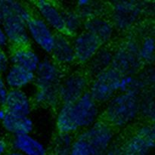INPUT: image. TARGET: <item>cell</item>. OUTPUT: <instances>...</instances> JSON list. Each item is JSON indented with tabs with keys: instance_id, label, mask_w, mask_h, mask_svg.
Listing matches in <instances>:
<instances>
[{
	"instance_id": "1",
	"label": "cell",
	"mask_w": 155,
	"mask_h": 155,
	"mask_svg": "<svg viewBox=\"0 0 155 155\" xmlns=\"http://www.w3.org/2000/svg\"><path fill=\"white\" fill-rule=\"evenodd\" d=\"M101 119V105L86 92L75 102L60 104L57 107L55 124L59 133L76 136Z\"/></svg>"
},
{
	"instance_id": "2",
	"label": "cell",
	"mask_w": 155,
	"mask_h": 155,
	"mask_svg": "<svg viewBox=\"0 0 155 155\" xmlns=\"http://www.w3.org/2000/svg\"><path fill=\"white\" fill-rule=\"evenodd\" d=\"M139 117V96L130 93L119 92L101 110V120L114 130L130 127Z\"/></svg>"
},
{
	"instance_id": "3",
	"label": "cell",
	"mask_w": 155,
	"mask_h": 155,
	"mask_svg": "<svg viewBox=\"0 0 155 155\" xmlns=\"http://www.w3.org/2000/svg\"><path fill=\"white\" fill-rule=\"evenodd\" d=\"M111 68L121 76L136 75L144 68L139 56V40L133 35L126 36L114 49Z\"/></svg>"
},
{
	"instance_id": "4",
	"label": "cell",
	"mask_w": 155,
	"mask_h": 155,
	"mask_svg": "<svg viewBox=\"0 0 155 155\" xmlns=\"http://www.w3.org/2000/svg\"><path fill=\"white\" fill-rule=\"evenodd\" d=\"M146 2L117 1L110 4V21L115 30L127 32L136 25L147 9Z\"/></svg>"
},
{
	"instance_id": "5",
	"label": "cell",
	"mask_w": 155,
	"mask_h": 155,
	"mask_svg": "<svg viewBox=\"0 0 155 155\" xmlns=\"http://www.w3.org/2000/svg\"><path fill=\"white\" fill-rule=\"evenodd\" d=\"M76 136L87 145L92 155L105 154L115 142V130L101 119Z\"/></svg>"
},
{
	"instance_id": "6",
	"label": "cell",
	"mask_w": 155,
	"mask_h": 155,
	"mask_svg": "<svg viewBox=\"0 0 155 155\" xmlns=\"http://www.w3.org/2000/svg\"><path fill=\"white\" fill-rule=\"evenodd\" d=\"M155 131L153 123H144L138 126L134 132L123 143V155H151L154 148Z\"/></svg>"
},
{
	"instance_id": "7",
	"label": "cell",
	"mask_w": 155,
	"mask_h": 155,
	"mask_svg": "<svg viewBox=\"0 0 155 155\" xmlns=\"http://www.w3.org/2000/svg\"><path fill=\"white\" fill-rule=\"evenodd\" d=\"M120 77L117 71L110 68L91 79L88 92L99 105H104L119 93Z\"/></svg>"
},
{
	"instance_id": "8",
	"label": "cell",
	"mask_w": 155,
	"mask_h": 155,
	"mask_svg": "<svg viewBox=\"0 0 155 155\" xmlns=\"http://www.w3.org/2000/svg\"><path fill=\"white\" fill-rule=\"evenodd\" d=\"M90 77L85 71H74L64 75L58 87L61 104L74 103L88 92Z\"/></svg>"
},
{
	"instance_id": "9",
	"label": "cell",
	"mask_w": 155,
	"mask_h": 155,
	"mask_svg": "<svg viewBox=\"0 0 155 155\" xmlns=\"http://www.w3.org/2000/svg\"><path fill=\"white\" fill-rule=\"evenodd\" d=\"M34 74L36 89L51 90L58 89L64 71L63 68L53 61L49 56H46L42 58Z\"/></svg>"
},
{
	"instance_id": "10",
	"label": "cell",
	"mask_w": 155,
	"mask_h": 155,
	"mask_svg": "<svg viewBox=\"0 0 155 155\" xmlns=\"http://www.w3.org/2000/svg\"><path fill=\"white\" fill-rule=\"evenodd\" d=\"M27 28L30 42L44 53L50 54L55 41V32L34 14L27 21Z\"/></svg>"
},
{
	"instance_id": "11",
	"label": "cell",
	"mask_w": 155,
	"mask_h": 155,
	"mask_svg": "<svg viewBox=\"0 0 155 155\" xmlns=\"http://www.w3.org/2000/svg\"><path fill=\"white\" fill-rule=\"evenodd\" d=\"M33 9L44 22L48 24L56 33H64V8L52 1L40 0L33 3Z\"/></svg>"
},
{
	"instance_id": "12",
	"label": "cell",
	"mask_w": 155,
	"mask_h": 155,
	"mask_svg": "<svg viewBox=\"0 0 155 155\" xmlns=\"http://www.w3.org/2000/svg\"><path fill=\"white\" fill-rule=\"evenodd\" d=\"M75 53L76 63L86 65L99 50L102 44L95 36L83 30L71 38Z\"/></svg>"
},
{
	"instance_id": "13",
	"label": "cell",
	"mask_w": 155,
	"mask_h": 155,
	"mask_svg": "<svg viewBox=\"0 0 155 155\" xmlns=\"http://www.w3.org/2000/svg\"><path fill=\"white\" fill-rule=\"evenodd\" d=\"M27 23L19 18H11L2 24L11 48L30 46Z\"/></svg>"
},
{
	"instance_id": "14",
	"label": "cell",
	"mask_w": 155,
	"mask_h": 155,
	"mask_svg": "<svg viewBox=\"0 0 155 155\" xmlns=\"http://www.w3.org/2000/svg\"><path fill=\"white\" fill-rule=\"evenodd\" d=\"M49 58L63 69L73 66L76 63V58L71 38L64 33H56Z\"/></svg>"
},
{
	"instance_id": "15",
	"label": "cell",
	"mask_w": 155,
	"mask_h": 155,
	"mask_svg": "<svg viewBox=\"0 0 155 155\" xmlns=\"http://www.w3.org/2000/svg\"><path fill=\"white\" fill-rule=\"evenodd\" d=\"M83 30L95 36L102 45H110L116 34V30L111 21L103 15L85 21Z\"/></svg>"
},
{
	"instance_id": "16",
	"label": "cell",
	"mask_w": 155,
	"mask_h": 155,
	"mask_svg": "<svg viewBox=\"0 0 155 155\" xmlns=\"http://www.w3.org/2000/svg\"><path fill=\"white\" fill-rule=\"evenodd\" d=\"M32 98L24 90L9 89L4 108L8 114L17 116L30 117L33 110Z\"/></svg>"
},
{
	"instance_id": "17",
	"label": "cell",
	"mask_w": 155,
	"mask_h": 155,
	"mask_svg": "<svg viewBox=\"0 0 155 155\" xmlns=\"http://www.w3.org/2000/svg\"><path fill=\"white\" fill-rule=\"evenodd\" d=\"M8 57L11 65L20 67L33 73L42 60L40 54L30 46L10 48Z\"/></svg>"
},
{
	"instance_id": "18",
	"label": "cell",
	"mask_w": 155,
	"mask_h": 155,
	"mask_svg": "<svg viewBox=\"0 0 155 155\" xmlns=\"http://www.w3.org/2000/svg\"><path fill=\"white\" fill-rule=\"evenodd\" d=\"M9 147L24 155H48V151L41 141L31 134L12 136Z\"/></svg>"
},
{
	"instance_id": "19",
	"label": "cell",
	"mask_w": 155,
	"mask_h": 155,
	"mask_svg": "<svg viewBox=\"0 0 155 155\" xmlns=\"http://www.w3.org/2000/svg\"><path fill=\"white\" fill-rule=\"evenodd\" d=\"M2 77L9 89L24 90L34 84L35 74L20 67L10 65Z\"/></svg>"
},
{
	"instance_id": "20",
	"label": "cell",
	"mask_w": 155,
	"mask_h": 155,
	"mask_svg": "<svg viewBox=\"0 0 155 155\" xmlns=\"http://www.w3.org/2000/svg\"><path fill=\"white\" fill-rule=\"evenodd\" d=\"M113 61V48L110 45H103L96 54L86 64V74L92 77L104 72L111 68Z\"/></svg>"
},
{
	"instance_id": "21",
	"label": "cell",
	"mask_w": 155,
	"mask_h": 155,
	"mask_svg": "<svg viewBox=\"0 0 155 155\" xmlns=\"http://www.w3.org/2000/svg\"><path fill=\"white\" fill-rule=\"evenodd\" d=\"M33 15V11L24 2L0 0V25L11 18H19L27 22Z\"/></svg>"
},
{
	"instance_id": "22",
	"label": "cell",
	"mask_w": 155,
	"mask_h": 155,
	"mask_svg": "<svg viewBox=\"0 0 155 155\" xmlns=\"http://www.w3.org/2000/svg\"><path fill=\"white\" fill-rule=\"evenodd\" d=\"M1 125L3 130L12 136L31 134L34 129V124L30 117L17 116L8 113Z\"/></svg>"
},
{
	"instance_id": "23",
	"label": "cell",
	"mask_w": 155,
	"mask_h": 155,
	"mask_svg": "<svg viewBox=\"0 0 155 155\" xmlns=\"http://www.w3.org/2000/svg\"><path fill=\"white\" fill-rule=\"evenodd\" d=\"M148 88L138 74L121 76L119 83V92L140 96Z\"/></svg>"
},
{
	"instance_id": "24",
	"label": "cell",
	"mask_w": 155,
	"mask_h": 155,
	"mask_svg": "<svg viewBox=\"0 0 155 155\" xmlns=\"http://www.w3.org/2000/svg\"><path fill=\"white\" fill-rule=\"evenodd\" d=\"M64 34L73 38L83 30L84 21L76 9H64Z\"/></svg>"
},
{
	"instance_id": "25",
	"label": "cell",
	"mask_w": 155,
	"mask_h": 155,
	"mask_svg": "<svg viewBox=\"0 0 155 155\" xmlns=\"http://www.w3.org/2000/svg\"><path fill=\"white\" fill-rule=\"evenodd\" d=\"M33 104L39 106L56 108L60 105L61 101L59 98L58 89L51 90H41L36 89L31 97Z\"/></svg>"
},
{
	"instance_id": "26",
	"label": "cell",
	"mask_w": 155,
	"mask_h": 155,
	"mask_svg": "<svg viewBox=\"0 0 155 155\" xmlns=\"http://www.w3.org/2000/svg\"><path fill=\"white\" fill-rule=\"evenodd\" d=\"M76 5V11L84 21L94 17L101 16L104 11V5L102 3L90 0H80Z\"/></svg>"
},
{
	"instance_id": "27",
	"label": "cell",
	"mask_w": 155,
	"mask_h": 155,
	"mask_svg": "<svg viewBox=\"0 0 155 155\" xmlns=\"http://www.w3.org/2000/svg\"><path fill=\"white\" fill-rule=\"evenodd\" d=\"M139 111L140 116L145 118L148 123L154 120V89H148L139 96Z\"/></svg>"
},
{
	"instance_id": "28",
	"label": "cell",
	"mask_w": 155,
	"mask_h": 155,
	"mask_svg": "<svg viewBox=\"0 0 155 155\" xmlns=\"http://www.w3.org/2000/svg\"><path fill=\"white\" fill-rule=\"evenodd\" d=\"M75 136L58 132L53 142L51 155H70Z\"/></svg>"
},
{
	"instance_id": "29",
	"label": "cell",
	"mask_w": 155,
	"mask_h": 155,
	"mask_svg": "<svg viewBox=\"0 0 155 155\" xmlns=\"http://www.w3.org/2000/svg\"><path fill=\"white\" fill-rule=\"evenodd\" d=\"M139 56L144 66H150L154 62V40L151 35L145 36L139 41Z\"/></svg>"
},
{
	"instance_id": "30",
	"label": "cell",
	"mask_w": 155,
	"mask_h": 155,
	"mask_svg": "<svg viewBox=\"0 0 155 155\" xmlns=\"http://www.w3.org/2000/svg\"><path fill=\"white\" fill-rule=\"evenodd\" d=\"M10 65L8 52L6 50L0 48V77H3Z\"/></svg>"
},
{
	"instance_id": "31",
	"label": "cell",
	"mask_w": 155,
	"mask_h": 155,
	"mask_svg": "<svg viewBox=\"0 0 155 155\" xmlns=\"http://www.w3.org/2000/svg\"><path fill=\"white\" fill-rule=\"evenodd\" d=\"M9 89L6 86L2 77H0V107H4Z\"/></svg>"
},
{
	"instance_id": "32",
	"label": "cell",
	"mask_w": 155,
	"mask_h": 155,
	"mask_svg": "<svg viewBox=\"0 0 155 155\" xmlns=\"http://www.w3.org/2000/svg\"><path fill=\"white\" fill-rule=\"evenodd\" d=\"M106 155H123L121 144L114 142L106 152Z\"/></svg>"
},
{
	"instance_id": "33",
	"label": "cell",
	"mask_w": 155,
	"mask_h": 155,
	"mask_svg": "<svg viewBox=\"0 0 155 155\" xmlns=\"http://www.w3.org/2000/svg\"><path fill=\"white\" fill-rule=\"evenodd\" d=\"M8 48H10L8 45V42L6 38L5 33L3 30L2 25H0V48L6 50Z\"/></svg>"
},
{
	"instance_id": "34",
	"label": "cell",
	"mask_w": 155,
	"mask_h": 155,
	"mask_svg": "<svg viewBox=\"0 0 155 155\" xmlns=\"http://www.w3.org/2000/svg\"><path fill=\"white\" fill-rule=\"evenodd\" d=\"M9 150V143L4 137L0 136V155H5Z\"/></svg>"
},
{
	"instance_id": "35",
	"label": "cell",
	"mask_w": 155,
	"mask_h": 155,
	"mask_svg": "<svg viewBox=\"0 0 155 155\" xmlns=\"http://www.w3.org/2000/svg\"><path fill=\"white\" fill-rule=\"evenodd\" d=\"M6 114H7V112H6L4 107H0V124L4 120V118L5 117Z\"/></svg>"
},
{
	"instance_id": "36",
	"label": "cell",
	"mask_w": 155,
	"mask_h": 155,
	"mask_svg": "<svg viewBox=\"0 0 155 155\" xmlns=\"http://www.w3.org/2000/svg\"><path fill=\"white\" fill-rule=\"evenodd\" d=\"M5 155H24V154H22L21 153L18 152V151H14V150L11 149V150H8V151H7V153H6Z\"/></svg>"
}]
</instances>
